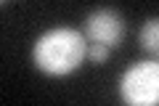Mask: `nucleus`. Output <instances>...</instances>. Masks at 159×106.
Here are the masks:
<instances>
[{"label":"nucleus","instance_id":"obj_1","mask_svg":"<svg viewBox=\"0 0 159 106\" xmlns=\"http://www.w3.org/2000/svg\"><path fill=\"white\" fill-rule=\"evenodd\" d=\"M88 58V37L74 27H53L32 45V64L43 74L66 77L77 72Z\"/></svg>","mask_w":159,"mask_h":106},{"label":"nucleus","instance_id":"obj_2","mask_svg":"<svg viewBox=\"0 0 159 106\" xmlns=\"http://www.w3.org/2000/svg\"><path fill=\"white\" fill-rule=\"evenodd\" d=\"M119 98L125 106H159V58L130 64L119 77Z\"/></svg>","mask_w":159,"mask_h":106},{"label":"nucleus","instance_id":"obj_3","mask_svg":"<svg viewBox=\"0 0 159 106\" xmlns=\"http://www.w3.org/2000/svg\"><path fill=\"white\" fill-rule=\"evenodd\" d=\"M85 37L88 43L103 45V48H117L125 37V16L114 8H98L90 11L85 19Z\"/></svg>","mask_w":159,"mask_h":106},{"label":"nucleus","instance_id":"obj_4","mask_svg":"<svg viewBox=\"0 0 159 106\" xmlns=\"http://www.w3.org/2000/svg\"><path fill=\"white\" fill-rule=\"evenodd\" d=\"M138 40H141V48L146 53H151V56L159 58V16H151V19L143 21Z\"/></svg>","mask_w":159,"mask_h":106},{"label":"nucleus","instance_id":"obj_5","mask_svg":"<svg viewBox=\"0 0 159 106\" xmlns=\"http://www.w3.org/2000/svg\"><path fill=\"white\" fill-rule=\"evenodd\" d=\"M109 53H111V50H109V48H103V45L88 43V58H90L93 64H103V61L109 58Z\"/></svg>","mask_w":159,"mask_h":106}]
</instances>
